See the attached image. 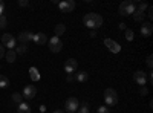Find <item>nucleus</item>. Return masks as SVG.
<instances>
[{
    "instance_id": "nucleus-2",
    "label": "nucleus",
    "mask_w": 153,
    "mask_h": 113,
    "mask_svg": "<svg viewBox=\"0 0 153 113\" xmlns=\"http://www.w3.org/2000/svg\"><path fill=\"white\" fill-rule=\"evenodd\" d=\"M135 11H136V5H135V2H132V0H126V2H123L120 5V14L123 17L133 14Z\"/></svg>"
},
{
    "instance_id": "nucleus-18",
    "label": "nucleus",
    "mask_w": 153,
    "mask_h": 113,
    "mask_svg": "<svg viewBox=\"0 0 153 113\" xmlns=\"http://www.w3.org/2000/svg\"><path fill=\"white\" fill-rule=\"evenodd\" d=\"M65 32H66V26L63 23H58L57 26H55V37H58V38H60V35H63Z\"/></svg>"
},
{
    "instance_id": "nucleus-26",
    "label": "nucleus",
    "mask_w": 153,
    "mask_h": 113,
    "mask_svg": "<svg viewBox=\"0 0 153 113\" xmlns=\"http://www.w3.org/2000/svg\"><path fill=\"white\" fill-rule=\"evenodd\" d=\"M133 31H130V29H126V40H129V41H132L133 40Z\"/></svg>"
},
{
    "instance_id": "nucleus-30",
    "label": "nucleus",
    "mask_w": 153,
    "mask_h": 113,
    "mask_svg": "<svg viewBox=\"0 0 153 113\" xmlns=\"http://www.w3.org/2000/svg\"><path fill=\"white\" fill-rule=\"evenodd\" d=\"M19 6H29V2H28V0H20Z\"/></svg>"
},
{
    "instance_id": "nucleus-21",
    "label": "nucleus",
    "mask_w": 153,
    "mask_h": 113,
    "mask_svg": "<svg viewBox=\"0 0 153 113\" xmlns=\"http://www.w3.org/2000/svg\"><path fill=\"white\" fill-rule=\"evenodd\" d=\"M26 51H28V46H26V44H20V46L16 49V54L23 55V54H26Z\"/></svg>"
},
{
    "instance_id": "nucleus-10",
    "label": "nucleus",
    "mask_w": 153,
    "mask_h": 113,
    "mask_svg": "<svg viewBox=\"0 0 153 113\" xmlns=\"http://www.w3.org/2000/svg\"><path fill=\"white\" fill-rule=\"evenodd\" d=\"M104 46L109 49L112 54H118V52L121 51V46L115 41V40H112V38H106V40H104Z\"/></svg>"
},
{
    "instance_id": "nucleus-28",
    "label": "nucleus",
    "mask_w": 153,
    "mask_h": 113,
    "mask_svg": "<svg viewBox=\"0 0 153 113\" xmlns=\"http://www.w3.org/2000/svg\"><path fill=\"white\" fill-rule=\"evenodd\" d=\"M97 113H110V112L107 110V107H106V106H101V107H98Z\"/></svg>"
},
{
    "instance_id": "nucleus-17",
    "label": "nucleus",
    "mask_w": 153,
    "mask_h": 113,
    "mask_svg": "<svg viewBox=\"0 0 153 113\" xmlns=\"http://www.w3.org/2000/svg\"><path fill=\"white\" fill-rule=\"evenodd\" d=\"M17 113H31V106L26 103H22L17 107Z\"/></svg>"
},
{
    "instance_id": "nucleus-13",
    "label": "nucleus",
    "mask_w": 153,
    "mask_h": 113,
    "mask_svg": "<svg viewBox=\"0 0 153 113\" xmlns=\"http://www.w3.org/2000/svg\"><path fill=\"white\" fill-rule=\"evenodd\" d=\"M32 41H34L35 44H38V46H42V44H45V43L48 41V35H46L45 32L34 34V38H32Z\"/></svg>"
},
{
    "instance_id": "nucleus-34",
    "label": "nucleus",
    "mask_w": 153,
    "mask_h": 113,
    "mask_svg": "<svg viewBox=\"0 0 153 113\" xmlns=\"http://www.w3.org/2000/svg\"><path fill=\"white\" fill-rule=\"evenodd\" d=\"M147 93V89H146V87H141V95H146Z\"/></svg>"
},
{
    "instance_id": "nucleus-14",
    "label": "nucleus",
    "mask_w": 153,
    "mask_h": 113,
    "mask_svg": "<svg viewBox=\"0 0 153 113\" xmlns=\"http://www.w3.org/2000/svg\"><path fill=\"white\" fill-rule=\"evenodd\" d=\"M152 32H153L152 23H144L143 26H141V34H143V37H150Z\"/></svg>"
},
{
    "instance_id": "nucleus-31",
    "label": "nucleus",
    "mask_w": 153,
    "mask_h": 113,
    "mask_svg": "<svg viewBox=\"0 0 153 113\" xmlns=\"http://www.w3.org/2000/svg\"><path fill=\"white\" fill-rule=\"evenodd\" d=\"M152 60H153V57H152V55H149V57H147V66H149L150 69H152V66H153V63H152Z\"/></svg>"
},
{
    "instance_id": "nucleus-3",
    "label": "nucleus",
    "mask_w": 153,
    "mask_h": 113,
    "mask_svg": "<svg viewBox=\"0 0 153 113\" xmlns=\"http://www.w3.org/2000/svg\"><path fill=\"white\" fill-rule=\"evenodd\" d=\"M104 101L107 106H117L118 104V93L113 89H106L104 90Z\"/></svg>"
},
{
    "instance_id": "nucleus-23",
    "label": "nucleus",
    "mask_w": 153,
    "mask_h": 113,
    "mask_svg": "<svg viewBox=\"0 0 153 113\" xmlns=\"http://www.w3.org/2000/svg\"><path fill=\"white\" fill-rule=\"evenodd\" d=\"M22 99H23V98H22L20 93H17V92H16V93H12V101H14L16 104H22V103H23Z\"/></svg>"
},
{
    "instance_id": "nucleus-20",
    "label": "nucleus",
    "mask_w": 153,
    "mask_h": 113,
    "mask_svg": "<svg viewBox=\"0 0 153 113\" xmlns=\"http://www.w3.org/2000/svg\"><path fill=\"white\" fill-rule=\"evenodd\" d=\"M8 86H9V80L5 75H0V89H6Z\"/></svg>"
},
{
    "instance_id": "nucleus-33",
    "label": "nucleus",
    "mask_w": 153,
    "mask_h": 113,
    "mask_svg": "<svg viewBox=\"0 0 153 113\" xmlns=\"http://www.w3.org/2000/svg\"><path fill=\"white\" fill-rule=\"evenodd\" d=\"M5 54H6V52H5V47H3L2 44H0V58H3V57H5Z\"/></svg>"
},
{
    "instance_id": "nucleus-16",
    "label": "nucleus",
    "mask_w": 153,
    "mask_h": 113,
    "mask_svg": "<svg viewBox=\"0 0 153 113\" xmlns=\"http://www.w3.org/2000/svg\"><path fill=\"white\" fill-rule=\"evenodd\" d=\"M5 58H6V61H8V63H14V61H16V58H17V54H16L14 49H9V51L5 54Z\"/></svg>"
},
{
    "instance_id": "nucleus-22",
    "label": "nucleus",
    "mask_w": 153,
    "mask_h": 113,
    "mask_svg": "<svg viewBox=\"0 0 153 113\" xmlns=\"http://www.w3.org/2000/svg\"><path fill=\"white\" fill-rule=\"evenodd\" d=\"M133 18H135V21H143V18H144V12L135 11V12H133Z\"/></svg>"
},
{
    "instance_id": "nucleus-29",
    "label": "nucleus",
    "mask_w": 153,
    "mask_h": 113,
    "mask_svg": "<svg viewBox=\"0 0 153 113\" xmlns=\"http://www.w3.org/2000/svg\"><path fill=\"white\" fill-rule=\"evenodd\" d=\"M3 12H5V2L0 0V16H3Z\"/></svg>"
},
{
    "instance_id": "nucleus-9",
    "label": "nucleus",
    "mask_w": 153,
    "mask_h": 113,
    "mask_svg": "<svg viewBox=\"0 0 153 113\" xmlns=\"http://www.w3.org/2000/svg\"><path fill=\"white\" fill-rule=\"evenodd\" d=\"M58 9L61 12H72L75 9V2L74 0H65V2L58 3Z\"/></svg>"
},
{
    "instance_id": "nucleus-15",
    "label": "nucleus",
    "mask_w": 153,
    "mask_h": 113,
    "mask_svg": "<svg viewBox=\"0 0 153 113\" xmlns=\"http://www.w3.org/2000/svg\"><path fill=\"white\" fill-rule=\"evenodd\" d=\"M87 78H89V73L84 72V70H80V72L75 73V80L78 83H84V81H87Z\"/></svg>"
},
{
    "instance_id": "nucleus-24",
    "label": "nucleus",
    "mask_w": 153,
    "mask_h": 113,
    "mask_svg": "<svg viewBox=\"0 0 153 113\" xmlns=\"http://www.w3.org/2000/svg\"><path fill=\"white\" fill-rule=\"evenodd\" d=\"M76 113H89V106H87V103H84L81 107H78Z\"/></svg>"
},
{
    "instance_id": "nucleus-12",
    "label": "nucleus",
    "mask_w": 153,
    "mask_h": 113,
    "mask_svg": "<svg viewBox=\"0 0 153 113\" xmlns=\"http://www.w3.org/2000/svg\"><path fill=\"white\" fill-rule=\"evenodd\" d=\"M35 95H37L35 86H26V87H25V90H23V98H26V99H34Z\"/></svg>"
},
{
    "instance_id": "nucleus-35",
    "label": "nucleus",
    "mask_w": 153,
    "mask_h": 113,
    "mask_svg": "<svg viewBox=\"0 0 153 113\" xmlns=\"http://www.w3.org/2000/svg\"><path fill=\"white\" fill-rule=\"evenodd\" d=\"M52 113H65V110H60V109H57V110H54Z\"/></svg>"
},
{
    "instance_id": "nucleus-8",
    "label": "nucleus",
    "mask_w": 153,
    "mask_h": 113,
    "mask_svg": "<svg viewBox=\"0 0 153 113\" xmlns=\"http://www.w3.org/2000/svg\"><path fill=\"white\" fill-rule=\"evenodd\" d=\"M76 69H78V61H76L75 58H69V60H66V63H65V70H66V73L72 75Z\"/></svg>"
},
{
    "instance_id": "nucleus-19",
    "label": "nucleus",
    "mask_w": 153,
    "mask_h": 113,
    "mask_svg": "<svg viewBox=\"0 0 153 113\" xmlns=\"http://www.w3.org/2000/svg\"><path fill=\"white\" fill-rule=\"evenodd\" d=\"M29 77H31L32 81H38V80H40V73H38V70L35 67H31L29 69Z\"/></svg>"
},
{
    "instance_id": "nucleus-5",
    "label": "nucleus",
    "mask_w": 153,
    "mask_h": 113,
    "mask_svg": "<svg viewBox=\"0 0 153 113\" xmlns=\"http://www.w3.org/2000/svg\"><path fill=\"white\" fill-rule=\"evenodd\" d=\"M80 107V103H78V99L71 96L66 99V103H65V112H69V113H75L76 110H78Z\"/></svg>"
},
{
    "instance_id": "nucleus-6",
    "label": "nucleus",
    "mask_w": 153,
    "mask_h": 113,
    "mask_svg": "<svg viewBox=\"0 0 153 113\" xmlns=\"http://www.w3.org/2000/svg\"><path fill=\"white\" fill-rule=\"evenodd\" d=\"M2 46L8 47V49H14L16 47V37L11 35V34L2 35Z\"/></svg>"
},
{
    "instance_id": "nucleus-36",
    "label": "nucleus",
    "mask_w": 153,
    "mask_h": 113,
    "mask_svg": "<svg viewBox=\"0 0 153 113\" xmlns=\"http://www.w3.org/2000/svg\"><path fill=\"white\" fill-rule=\"evenodd\" d=\"M120 29H126V24L124 23H120Z\"/></svg>"
},
{
    "instance_id": "nucleus-11",
    "label": "nucleus",
    "mask_w": 153,
    "mask_h": 113,
    "mask_svg": "<svg viewBox=\"0 0 153 113\" xmlns=\"http://www.w3.org/2000/svg\"><path fill=\"white\" fill-rule=\"evenodd\" d=\"M32 38H34V34L29 32V31H23V32H20V35H19L20 44H26L28 41H32Z\"/></svg>"
},
{
    "instance_id": "nucleus-4",
    "label": "nucleus",
    "mask_w": 153,
    "mask_h": 113,
    "mask_svg": "<svg viewBox=\"0 0 153 113\" xmlns=\"http://www.w3.org/2000/svg\"><path fill=\"white\" fill-rule=\"evenodd\" d=\"M48 46L51 49V52H54V54L61 52V49H63V43H61V40L58 38V37H52V38H49Z\"/></svg>"
},
{
    "instance_id": "nucleus-25",
    "label": "nucleus",
    "mask_w": 153,
    "mask_h": 113,
    "mask_svg": "<svg viewBox=\"0 0 153 113\" xmlns=\"http://www.w3.org/2000/svg\"><path fill=\"white\" fill-rule=\"evenodd\" d=\"M8 20H6V17L5 16H0V29H5L6 26H8Z\"/></svg>"
},
{
    "instance_id": "nucleus-27",
    "label": "nucleus",
    "mask_w": 153,
    "mask_h": 113,
    "mask_svg": "<svg viewBox=\"0 0 153 113\" xmlns=\"http://www.w3.org/2000/svg\"><path fill=\"white\" fill-rule=\"evenodd\" d=\"M147 8H149V5H147V3H139V5H138V9H136V11H139V12H144V11H146Z\"/></svg>"
},
{
    "instance_id": "nucleus-7",
    "label": "nucleus",
    "mask_w": 153,
    "mask_h": 113,
    "mask_svg": "<svg viewBox=\"0 0 153 113\" xmlns=\"http://www.w3.org/2000/svg\"><path fill=\"white\" fill-rule=\"evenodd\" d=\"M133 80H135V83L136 84H139V86H146L147 84V73L144 72V70H136L135 73H133Z\"/></svg>"
},
{
    "instance_id": "nucleus-32",
    "label": "nucleus",
    "mask_w": 153,
    "mask_h": 113,
    "mask_svg": "<svg viewBox=\"0 0 153 113\" xmlns=\"http://www.w3.org/2000/svg\"><path fill=\"white\" fill-rule=\"evenodd\" d=\"M147 11H149V18L152 20V18H153V8H152V6H149V8H147Z\"/></svg>"
},
{
    "instance_id": "nucleus-1",
    "label": "nucleus",
    "mask_w": 153,
    "mask_h": 113,
    "mask_svg": "<svg viewBox=\"0 0 153 113\" xmlns=\"http://www.w3.org/2000/svg\"><path fill=\"white\" fill-rule=\"evenodd\" d=\"M83 23L89 29H98L103 24V17L97 14V12H89V14H86L83 17Z\"/></svg>"
}]
</instances>
